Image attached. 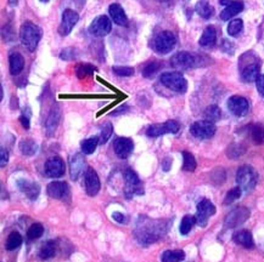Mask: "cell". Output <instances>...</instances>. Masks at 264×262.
<instances>
[{
    "label": "cell",
    "instance_id": "obj_1",
    "mask_svg": "<svg viewBox=\"0 0 264 262\" xmlns=\"http://www.w3.org/2000/svg\"><path fill=\"white\" fill-rule=\"evenodd\" d=\"M169 223V220H155L146 215H142L134 227V235L142 245H150L167 234Z\"/></svg>",
    "mask_w": 264,
    "mask_h": 262
},
{
    "label": "cell",
    "instance_id": "obj_2",
    "mask_svg": "<svg viewBox=\"0 0 264 262\" xmlns=\"http://www.w3.org/2000/svg\"><path fill=\"white\" fill-rule=\"evenodd\" d=\"M241 79L245 83L256 82L260 76L259 60L253 53H246L240 59Z\"/></svg>",
    "mask_w": 264,
    "mask_h": 262
},
{
    "label": "cell",
    "instance_id": "obj_3",
    "mask_svg": "<svg viewBox=\"0 0 264 262\" xmlns=\"http://www.w3.org/2000/svg\"><path fill=\"white\" fill-rule=\"evenodd\" d=\"M42 30L32 22H25L20 28V40L28 51H34L42 39Z\"/></svg>",
    "mask_w": 264,
    "mask_h": 262
},
{
    "label": "cell",
    "instance_id": "obj_4",
    "mask_svg": "<svg viewBox=\"0 0 264 262\" xmlns=\"http://www.w3.org/2000/svg\"><path fill=\"white\" fill-rule=\"evenodd\" d=\"M258 181V174L252 166L242 165L236 172V182L243 192H249L254 188Z\"/></svg>",
    "mask_w": 264,
    "mask_h": 262
},
{
    "label": "cell",
    "instance_id": "obj_5",
    "mask_svg": "<svg viewBox=\"0 0 264 262\" xmlns=\"http://www.w3.org/2000/svg\"><path fill=\"white\" fill-rule=\"evenodd\" d=\"M177 45V37L176 34L172 33L169 31L161 32L154 38L152 42V49L156 51L157 54L166 55L169 54Z\"/></svg>",
    "mask_w": 264,
    "mask_h": 262
},
{
    "label": "cell",
    "instance_id": "obj_6",
    "mask_svg": "<svg viewBox=\"0 0 264 262\" xmlns=\"http://www.w3.org/2000/svg\"><path fill=\"white\" fill-rule=\"evenodd\" d=\"M160 80L166 88L171 89L172 91H176V93L184 94L188 90V82L178 72H166V73H162Z\"/></svg>",
    "mask_w": 264,
    "mask_h": 262
},
{
    "label": "cell",
    "instance_id": "obj_7",
    "mask_svg": "<svg viewBox=\"0 0 264 262\" xmlns=\"http://www.w3.org/2000/svg\"><path fill=\"white\" fill-rule=\"evenodd\" d=\"M124 181H125V188L124 193L128 198L133 197V195H142L144 194V188H143L142 181L136 171L128 169L124 172Z\"/></svg>",
    "mask_w": 264,
    "mask_h": 262
},
{
    "label": "cell",
    "instance_id": "obj_8",
    "mask_svg": "<svg viewBox=\"0 0 264 262\" xmlns=\"http://www.w3.org/2000/svg\"><path fill=\"white\" fill-rule=\"evenodd\" d=\"M216 125L214 123L208 122V120H199L194 123L190 128V132L194 137L199 140H207L214 136L216 134Z\"/></svg>",
    "mask_w": 264,
    "mask_h": 262
},
{
    "label": "cell",
    "instance_id": "obj_9",
    "mask_svg": "<svg viewBox=\"0 0 264 262\" xmlns=\"http://www.w3.org/2000/svg\"><path fill=\"white\" fill-rule=\"evenodd\" d=\"M251 211L246 206H237L234 210H231L228 215H226L224 224L225 228H235V227L240 226L243 222L248 220Z\"/></svg>",
    "mask_w": 264,
    "mask_h": 262
},
{
    "label": "cell",
    "instance_id": "obj_10",
    "mask_svg": "<svg viewBox=\"0 0 264 262\" xmlns=\"http://www.w3.org/2000/svg\"><path fill=\"white\" fill-rule=\"evenodd\" d=\"M216 214V206L208 199H202L197 204V211H196V223L200 227H206L211 216Z\"/></svg>",
    "mask_w": 264,
    "mask_h": 262
},
{
    "label": "cell",
    "instance_id": "obj_11",
    "mask_svg": "<svg viewBox=\"0 0 264 262\" xmlns=\"http://www.w3.org/2000/svg\"><path fill=\"white\" fill-rule=\"evenodd\" d=\"M179 129L180 125L177 120H168L163 124H155V125L149 126L146 135L149 137H159L165 134H177Z\"/></svg>",
    "mask_w": 264,
    "mask_h": 262
},
{
    "label": "cell",
    "instance_id": "obj_12",
    "mask_svg": "<svg viewBox=\"0 0 264 262\" xmlns=\"http://www.w3.org/2000/svg\"><path fill=\"white\" fill-rule=\"evenodd\" d=\"M111 30H112V22L105 15L97 16L96 19L91 22L90 27H89L90 34H93V36L95 37H100V38L107 36Z\"/></svg>",
    "mask_w": 264,
    "mask_h": 262
},
{
    "label": "cell",
    "instance_id": "obj_13",
    "mask_svg": "<svg viewBox=\"0 0 264 262\" xmlns=\"http://www.w3.org/2000/svg\"><path fill=\"white\" fill-rule=\"evenodd\" d=\"M197 63L199 62H197L196 56L186 51L178 53L171 59L172 67L178 68V70H189V68L197 66Z\"/></svg>",
    "mask_w": 264,
    "mask_h": 262
},
{
    "label": "cell",
    "instance_id": "obj_14",
    "mask_svg": "<svg viewBox=\"0 0 264 262\" xmlns=\"http://www.w3.org/2000/svg\"><path fill=\"white\" fill-rule=\"evenodd\" d=\"M48 194L50 195L54 199H60L64 201H70L71 199V191L70 186L66 182H61V181H55V182L49 183Z\"/></svg>",
    "mask_w": 264,
    "mask_h": 262
},
{
    "label": "cell",
    "instance_id": "obj_15",
    "mask_svg": "<svg viewBox=\"0 0 264 262\" xmlns=\"http://www.w3.org/2000/svg\"><path fill=\"white\" fill-rule=\"evenodd\" d=\"M228 108L234 116L245 117L248 113L249 103L242 96H231L228 100Z\"/></svg>",
    "mask_w": 264,
    "mask_h": 262
},
{
    "label": "cell",
    "instance_id": "obj_16",
    "mask_svg": "<svg viewBox=\"0 0 264 262\" xmlns=\"http://www.w3.org/2000/svg\"><path fill=\"white\" fill-rule=\"evenodd\" d=\"M45 175L51 178H59L65 174V163L60 157H51L44 166Z\"/></svg>",
    "mask_w": 264,
    "mask_h": 262
},
{
    "label": "cell",
    "instance_id": "obj_17",
    "mask_svg": "<svg viewBox=\"0 0 264 262\" xmlns=\"http://www.w3.org/2000/svg\"><path fill=\"white\" fill-rule=\"evenodd\" d=\"M79 20V15L76 13V11L71 10V9H67V10L64 11L62 14V21L61 25L59 27V32L61 36H68L73 30V27L76 26L77 22Z\"/></svg>",
    "mask_w": 264,
    "mask_h": 262
},
{
    "label": "cell",
    "instance_id": "obj_18",
    "mask_svg": "<svg viewBox=\"0 0 264 262\" xmlns=\"http://www.w3.org/2000/svg\"><path fill=\"white\" fill-rule=\"evenodd\" d=\"M113 149L117 157L120 158V159H125L133 152L134 143L128 137H118V139L114 141Z\"/></svg>",
    "mask_w": 264,
    "mask_h": 262
},
{
    "label": "cell",
    "instance_id": "obj_19",
    "mask_svg": "<svg viewBox=\"0 0 264 262\" xmlns=\"http://www.w3.org/2000/svg\"><path fill=\"white\" fill-rule=\"evenodd\" d=\"M84 185H85V191H87L88 195H90V197H94V195H96L97 193H99L100 180L99 176H97L96 171L94 169L88 168L87 171H85Z\"/></svg>",
    "mask_w": 264,
    "mask_h": 262
},
{
    "label": "cell",
    "instance_id": "obj_20",
    "mask_svg": "<svg viewBox=\"0 0 264 262\" xmlns=\"http://www.w3.org/2000/svg\"><path fill=\"white\" fill-rule=\"evenodd\" d=\"M17 186H19L20 191L24 193L26 197L30 198L31 200H36L38 198L40 193V186L38 183L22 178V180L17 181Z\"/></svg>",
    "mask_w": 264,
    "mask_h": 262
},
{
    "label": "cell",
    "instance_id": "obj_21",
    "mask_svg": "<svg viewBox=\"0 0 264 262\" xmlns=\"http://www.w3.org/2000/svg\"><path fill=\"white\" fill-rule=\"evenodd\" d=\"M68 163H70L71 178H72V180H77V178L82 175V172L84 171V166H85L84 158H83L82 154L76 153L71 155Z\"/></svg>",
    "mask_w": 264,
    "mask_h": 262
},
{
    "label": "cell",
    "instance_id": "obj_22",
    "mask_svg": "<svg viewBox=\"0 0 264 262\" xmlns=\"http://www.w3.org/2000/svg\"><path fill=\"white\" fill-rule=\"evenodd\" d=\"M243 8H245V5H243V3L241 2V0H231V2L226 5L224 10L220 13V19H222L223 21H228V20L232 19V17L239 15L241 11L243 10Z\"/></svg>",
    "mask_w": 264,
    "mask_h": 262
},
{
    "label": "cell",
    "instance_id": "obj_23",
    "mask_svg": "<svg viewBox=\"0 0 264 262\" xmlns=\"http://www.w3.org/2000/svg\"><path fill=\"white\" fill-rule=\"evenodd\" d=\"M232 240L239 245L246 247V249H253L254 247L252 233L247 229H240V231L235 232L234 235H232Z\"/></svg>",
    "mask_w": 264,
    "mask_h": 262
},
{
    "label": "cell",
    "instance_id": "obj_24",
    "mask_svg": "<svg viewBox=\"0 0 264 262\" xmlns=\"http://www.w3.org/2000/svg\"><path fill=\"white\" fill-rule=\"evenodd\" d=\"M25 67V59L20 53H11L9 56V68L11 76H19Z\"/></svg>",
    "mask_w": 264,
    "mask_h": 262
},
{
    "label": "cell",
    "instance_id": "obj_25",
    "mask_svg": "<svg viewBox=\"0 0 264 262\" xmlns=\"http://www.w3.org/2000/svg\"><path fill=\"white\" fill-rule=\"evenodd\" d=\"M108 13H110L111 19L113 20L114 24L118 26H127L128 17L119 4H117V3L111 4L110 8H108Z\"/></svg>",
    "mask_w": 264,
    "mask_h": 262
},
{
    "label": "cell",
    "instance_id": "obj_26",
    "mask_svg": "<svg viewBox=\"0 0 264 262\" xmlns=\"http://www.w3.org/2000/svg\"><path fill=\"white\" fill-rule=\"evenodd\" d=\"M217 42V31L213 26H208L205 31H203L202 36L199 40V44L203 48H212L216 45Z\"/></svg>",
    "mask_w": 264,
    "mask_h": 262
},
{
    "label": "cell",
    "instance_id": "obj_27",
    "mask_svg": "<svg viewBox=\"0 0 264 262\" xmlns=\"http://www.w3.org/2000/svg\"><path fill=\"white\" fill-rule=\"evenodd\" d=\"M248 134L251 136V140L256 145H262V143H264V125H262V124L256 123L249 125Z\"/></svg>",
    "mask_w": 264,
    "mask_h": 262
},
{
    "label": "cell",
    "instance_id": "obj_28",
    "mask_svg": "<svg viewBox=\"0 0 264 262\" xmlns=\"http://www.w3.org/2000/svg\"><path fill=\"white\" fill-rule=\"evenodd\" d=\"M56 254V243L54 240H48L47 243L43 244L39 249V257L42 260H49L54 257Z\"/></svg>",
    "mask_w": 264,
    "mask_h": 262
},
{
    "label": "cell",
    "instance_id": "obj_29",
    "mask_svg": "<svg viewBox=\"0 0 264 262\" xmlns=\"http://www.w3.org/2000/svg\"><path fill=\"white\" fill-rule=\"evenodd\" d=\"M195 11L197 13V15L206 20L209 19V17L213 15V13H214L213 8L211 7L208 0H199L196 7H195Z\"/></svg>",
    "mask_w": 264,
    "mask_h": 262
},
{
    "label": "cell",
    "instance_id": "obj_30",
    "mask_svg": "<svg viewBox=\"0 0 264 262\" xmlns=\"http://www.w3.org/2000/svg\"><path fill=\"white\" fill-rule=\"evenodd\" d=\"M185 258V252L183 250H166L161 256L162 262H182Z\"/></svg>",
    "mask_w": 264,
    "mask_h": 262
},
{
    "label": "cell",
    "instance_id": "obj_31",
    "mask_svg": "<svg viewBox=\"0 0 264 262\" xmlns=\"http://www.w3.org/2000/svg\"><path fill=\"white\" fill-rule=\"evenodd\" d=\"M59 120H60V109L57 107H54L47 119V131L49 135H51L56 130Z\"/></svg>",
    "mask_w": 264,
    "mask_h": 262
},
{
    "label": "cell",
    "instance_id": "obj_32",
    "mask_svg": "<svg viewBox=\"0 0 264 262\" xmlns=\"http://www.w3.org/2000/svg\"><path fill=\"white\" fill-rule=\"evenodd\" d=\"M19 147H20V151H21V153L24 155H27V157H31V155L36 154L37 149H38L37 143L31 139L22 140L21 142H20Z\"/></svg>",
    "mask_w": 264,
    "mask_h": 262
},
{
    "label": "cell",
    "instance_id": "obj_33",
    "mask_svg": "<svg viewBox=\"0 0 264 262\" xmlns=\"http://www.w3.org/2000/svg\"><path fill=\"white\" fill-rule=\"evenodd\" d=\"M99 143H100V140L97 136L89 137V139L82 141V143H80V148H82V152L84 154H91L95 152L96 147Z\"/></svg>",
    "mask_w": 264,
    "mask_h": 262
},
{
    "label": "cell",
    "instance_id": "obj_34",
    "mask_svg": "<svg viewBox=\"0 0 264 262\" xmlns=\"http://www.w3.org/2000/svg\"><path fill=\"white\" fill-rule=\"evenodd\" d=\"M203 114H205V120H208V122L212 123H216L222 118V111L217 105L208 106Z\"/></svg>",
    "mask_w": 264,
    "mask_h": 262
},
{
    "label": "cell",
    "instance_id": "obj_35",
    "mask_svg": "<svg viewBox=\"0 0 264 262\" xmlns=\"http://www.w3.org/2000/svg\"><path fill=\"white\" fill-rule=\"evenodd\" d=\"M21 244H22L21 234H20L19 232H13L9 234L5 247H7V250H9V251H13V250H16Z\"/></svg>",
    "mask_w": 264,
    "mask_h": 262
},
{
    "label": "cell",
    "instance_id": "obj_36",
    "mask_svg": "<svg viewBox=\"0 0 264 262\" xmlns=\"http://www.w3.org/2000/svg\"><path fill=\"white\" fill-rule=\"evenodd\" d=\"M195 223H196V217H195V216L185 215L184 217H183L182 222H180V227H179L180 233H182L183 235L189 234V232L191 231Z\"/></svg>",
    "mask_w": 264,
    "mask_h": 262
},
{
    "label": "cell",
    "instance_id": "obj_37",
    "mask_svg": "<svg viewBox=\"0 0 264 262\" xmlns=\"http://www.w3.org/2000/svg\"><path fill=\"white\" fill-rule=\"evenodd\" d=\"M183 159H184V163H183V170H184V171H189V172L195 171L197 164H196V159H195L194 155H192L190 152L184 151L183 152Z\"/></svg>",
    "mask_w": 264,
    "mask_h": 262
},
{
    "label": "cell",
    "instance_id": "obj_38",
    "mask_svg": "<svg viewBox=\"0 0 264 262\" xmlns=\"http://www.w3.org/2000/svg\"><path fill=\"white\" fill-rule=\"evenodd\" d=\"M246 152V147L240 145V143H232L228 147V149H226V155H228L229 158H231V159H236V158L241 157V155L245 154Z\"/></svg>",
    "mask_w": 264,
    "mask_h": 262
},
{
    "label": "cell",
    "instance_id": "obj_39",
    "mask_svg": "<svg viewBox=\"0 0 264 262\" xmlns=\"http://www.w3.org/2000/svg\"><path fill=\"white\" fill-rule=\"evenodd\" d=\"M96 71V68L94 66L89 65V63H82V65H78L76 68V74L79 79H83V78L91 76L94 72Z\"/></svg>",
    "mask_w": 264,
    "mask_h": 262
},
{
    "label": "cell",
    "instance_id": "obj_40",
    "mask_svg": "<svg viewBox=\"0 0 264 262\" xmlns=\"http://www.w3.org/2000/svg\"><path fill=\"white\" fill-rule=\"evenodd\" d=\"M243 30V22L242 20L235 19L229 24L228 26V34L231 37H236L242 32Z\"/></svg>",
    "mask_w": 264,
    "mask_h": 262
},
{
    "label": "cell",
    "instance_id": "obj_41",
    "mask_svg": "<svg viewBox=\"0 0 264 262\" xmlns=\"http://www.w3.org/2000/svg\"><path fill=\"white\" fill-rule=\"evenodd\" d=\"M43 233H44V227H43V224L34 223L28 228L27 237L28 239H31V240H36V239L42 237Z\"/></svg>",
    "mask_w": 264,
    "mask_h": 262
},
{
    "label": "cell",
    "instance_id": "obj_42",
    "mask_svg": "<svg viewBox=\"0 0 264 262\" xmlns=\"http://www.w3.org/2000/svg\"><path fill=\"white\" fill-rule=\"evenodd\" d=\"M160 67H161L160 62H157V61L149 62L148 65H145L144 68H143V76H144L145 78H151L152 76H155V74L159 72Z\"/></svg>",
    "mask_w": 264,
    "mask_h": 262
},
{
    "label": "cell",
    "instance_id": "obj_43",
    "mask_svg": "<svg viewBox=\"0 0 264 262\" xmlns=\"http://www.w3.org/2000/svg\"><path fill=\"white\" fill-rule=\"evenodd\" d=\"M241 194H242V189H241L239 186L234 187V188L230 189V191L226 193L225 199H224V204H225V205H229V204L234 203L235 200L239 199V198L241 197Z\"/></svg>",
    "mask_w": 264,
    "mask_h": 262
},
{
    "label": "cell",
    "instance_id": "obj_44",
    "mask_svg": "<svg viewBox=\"0 0 264 262\" xmlns=\"http://www.w3.org/2000/svg\"><path fill=\"white\" fill-rule=\"evenodd\" d=\"M112 132H113V128H112V125H111V123H106L105 125L102 126L101 134H100V136H99L100 143L104 145V143L107 142V141L110 140V137L112 136Z\"/></svg>",
    "mask_w": 264,
    "mask_h": 262
},
{
    "label": "cell",
    "instance_id": "obj_45",
    "mask_svg": "<svg viewBox=\"0 0 264 262\" xmlns=\"http://www.w3.org/2000/svg\"><path fill=\"white\" fill-rule=\"evenodd\" d=\"M112 71L118 77H131L134 74V68L123 67V66H116L112 68Z\"/></svg>",
    "mask_w": 264,
    "mask_h": 262
},
{
    "label": "cell",
    "instance_id": "obj_46",
    "mask_svg": "<svg viewBox=\"0 0 264 262\" xmlns=\"http://www.w3.org/2000/svg\"><path fill=\"white\" fill-rule=\"evenodd\" d=\"M60 56H61L62 60H67V61L68 60H73L74 57H76V51H74V49L72 48H67L61 51Z\"/></svg>",
    "mask_w": 264,
    "mask_h": 262
},
{
    "label": "cell",
    "instance_id": "obj_47",
    "mask_svg": "<svg viewBox=\"0 0 264 262\" xmlns=\"http://www.w3.org/2000/svg\"><path fill=\"white\" fill-rule=\"evenodd\" d=\"M256 85H257V90L258 93L262 97H264V74H260L258 77V79L256 80Z\"/></svg>",
    "mask_w": 264,
    "mask_h": 262
},
{
    "label": "cell",
    "instance_id": "obj_48",
    "mask_svg": "<svg viewBox=\"0 0 264 262\" xmlns=\"http://www.w3.org/2000/svg\"><path fill=\"white\" fill-rule=\"evenodd\" d=\"M8 160H9L8 151H5L4 148H2V151H0V165H2V168H4V166L7 165Z\"/></svg>",
    "mask_w": 264,
    "mask_h": 262
},
{
    "label": "cell",
    "instance_id": "obj_49",
    "mask_svg": "<svg viewBox=\"0 0 264 262\" xmlns=\"http://www.w3.org/2000/svg\"><path fill=\"white\" fill-rule=\"evenodd\" d=\"M222 50L225 51L226 54H232L234 53V44H231L228 40H224L222 44Z\"/></svg>",
    "mask_w": 264,
    "mask_h": 262
},
{
    "label": "cell",
    "instance_id": "obj_50",
    "mask_svg": "<svg viewBox=\"0 0 264 262\" xmlns=\"http://www.w3.org/2000/svg\"><path fill=\"white\" fill-rule=\"evenodd\" d=\"M112 218L114 221H117V222H119V223H124L125 221H127V218H125V216L122 214V212H118V211H116V212H113L112 214Z\"/></svg>",
    "mask_w": 264,
    "mask_h": 262
},
{
    "label": "cell",
    "instance_id": "obj_51",
    "mask_svg": "<svg viewBox=\"0 0 264 262\" xmlns=\"http://www.w3.org/2000/svg\"><path fill=\"white\" fill-rule=\"evenodd\" d=\"M20 122H21L22 126H24L26 130H28V129H30V126H31L30 116H26V114H24V116L20 117Z\"/></svg>",
    "mask_w": 264,
    "mask_h": 262
},
{
    "label": "cell",
    "instance_id": "obj_52",
    "mask_svg": "<svg viewBox=\"0 0 264 262\" xmlns=\"http://www.w3.org/2000/svg\"><path fill=\"white\" fill-rule=\"evenodd\" d=\"M171 165H172V160L169 159V158H166V159L162 162V169L165 170V171H168Z\"/></svg>",
    "mask_w": 264,
    "mask_h": 262
},
{
    "label": "cell",
    "instance_id": "obj_53",
    "mask_svg": "<svg viewBox=\"0 0 264 262\" xmlns=\"http://www.w3.org/2000/svg\"><path fill=\"white\" fill-rule=\"evenodd\" d=\"M74 3H76V4L78 5L79 8H82L83 4H84V3H85V0H74Z\"/></svg>",
    "mask_w": 264,
    "mask_h": 262
},
{
    "label": "cell",
    "instance_id": "obj_54",
    "mask_svg": "<svg viewBox=\"0 0 264 262\" xmlns=\"http://www.w3.org/2000/svg\"><path fill=\"white\" fill-rule=\"evenodd\" d=\"M159 2H161V3H167V2H169V0H159Z\"/></svg>",
    "mask_w": 264,
    "mask_h": 262
},
{
    "label": "cell",
    "instance_id": "obj_55",
    "mask_svg": "<svg viewBox=\"0 0 264 262\" xmlns=\"http://www.w3.org/2000/svg\"><path fill=\"white\" fill-rule=\"evenodd\" d=\"M40 2H42V3H48L49 0H40Z\"/></svg>",
    "mask_w": 264,
    "mask_h": 262
}]
</instances>
